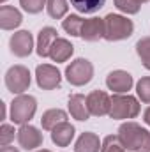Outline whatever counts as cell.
I'll use <instances>...</instances> for the list:
<instances>
[{
	"instance_id": "31",
	"label": "cell",
	"mask_w": 150,
	"mask_h": 152,
	"mask_svg": "<svg viewBox=\"0 0 150 152\" xmlns=\"http://www.w3.org/2000/svg\"><path fill=\"white\" fill-rule=\"evenodd\" d=\"M0 108H2V120L5 118V103H0Z\"/></svg>"
},
{
	"instance_id": "7",
	"label": "cell",
	"mask_w": 150,
	"mask_h": 152,
	"mask_svg": "<svg viewBox=\"0 0 150 152\" xmlns=\"http://www.w3.org/2000/svg\"><path fill=\"white\" fill-rule=\"evenodd\" d=\"M36 81L42 90H53L60 87L62 81V75L60 71L51 66V64H41L36 69Z\"/></svg>"
},
{
	"instance_id": "2",
	"label": "cell",
	"mask_w": 150,
	"mask_h": 152,
	"mask_svg": "<svg viewBox=\"0 0 150 152\" xmlns=\"http://www.w3.org/2000/svg\"><path fill=\"white\" fill-rule=\"evenodd\" d=\"M134 32V23L120 14L110 12L104 18V39L106 41H124Z\"/></svg>"
},
{
	"instance_id": "5",
	"label": "cell",
	"mask_w": 150,
	"mask_h": 152,
	"mask_svg": "<svg viewBox=\"0 0 150 152\" xmlns=\"http://www.w3.org/2000/svg\"><path fill=\"white\" fill-rule=\"evenodd\" d=\"M94 76V66L87 58H76L66 67V78L71 85L83 87L87 85Z\"/></svg>"
},
{
	"instance_id": "19",
	"label": "cell",
	"mask_w": 150,
	"mask_h": 152,
	"mask_svg": "<svg viewBox=\"0 0 150 152\" xmlns=\"http://www.w3.org/2000/svg\"><path fill=\"white\" fill-rule=\"evenodd\" d=\"M67 120V113L60 108H51V110H46L42 117H41V126L44 131H51L53 127H57L58 124L66 122Z\"/></svg>"
},
{
	"instance_id": "20",
	"label": "cell",
	"mask_w": 150,
	"mask_h": 152,
	"mask_svg": "<svg viewBox=\"0 0 150 152\" xmlns=\"http://www.w3.org/2000/svg\"><path fill=\"white\" fill-rule=\"evenodd\" d=\"M73 7L81 14H94L104 7L106 0H71Z\"/></svg>"
},
{
	"instance_id": "4",
	"label": "cell",
	"mask_w": 150,
	"mask_h": 152,
	"mask_svg": "<svg viewBox=\"0 0 150 152\" xmlns=\"http://www.w3.org/2000/svg\"><path fill=\"white\" fill-rule=\"evenodd\" d=\"M138 113H140V103L136 97L129 94H115L111 97V110H110L111 118L115 120L134 118Z\"/></svg>"
},
{
	"instance_id": "32",
	"label": "cell",
	"mask_w": 150,
	"mask_h": 152,
	"mask_svg": "<svg viewBox=\"0 0 150 152\" xmlns=\"http://www.w3.org/2000/svg\"><path fill=\"white\" fill-rule=\"evenodd\" d=\"M36 152H51V151H48V149H41V151H36Z\"/></svg>"
},
{
	"instance_id": "29",
	"label": "cell",
	"mask_w": 150,
	"mask_h": 152,
	"mask_svg": "<svg viewBox=\"0 0 150 152\" xmlns=\"http://www.w3.org/2000/svg\"><path fill=\"white\" fill-rule=\"evenodd\" d=\"M0 152H20L16 147H11V145H7V147H2L0 149Z\"/></svg>"
},
{
	"instance_id": "15",
	"label": "cell",
	"mask_w": 150,
	"mask_h": 152,
	"mask_svg": "<svg viewBox=\"0 0 150 152\" xmlns=\"http://www.w3.org/2000/svg\"><path fill=\"white\" fill-rule=\"evenodd\" d=\"M74 133H76L74 126H71V124L66 120V122H62V124H58L57 127L51 129V140H53V143H57L58 147H67V145L73 142Z\"/></svg>"
},
{
	"instance_id": "10",
	"label": "cell",
	"mask_w": 150,
	"mask_h": 152,
	"mask_svg": "<svg viewBox=\"0 0 150 152\" xmlns=\"http://www.w3.org/2000/svg\"><path fill=\"white\" fill-rule=\"evenodd\" d=\"M87 104H88V110L90 115H95V117H103V115H110L111 110V97L103 92V90H94L87 96Z\"/></svg>"
},
{
	"instance_id": "30",
	"label": "cell",
	"mask_w": 150,
	"mask_h": 152,
	"mask_svg": "<svg viewBox=\"0 0 150 152\" xmlns=\"http://www.w3.org/2000/svg\"><path fill=\"white\" fill-rule=\"evenodd\" d=\"M143 120H145V122L150 126V106L145 110V113H143Z\"/></svg>"
},
{
	"instance_id": "3",
	"label": "cell",
	"mask_w": 150,
	"mask_h": 152,
	"mask_svg": "<svg viewBox=\"0 0 150 152\" xmlns=\"http://www.w3.org/2000/svg\"><path fill=\"white\" fill-rule=\"evenodd\" d=\"M36 110H37L36 97L28 94H20L11 103V120L20 126L28 124V120L36 115Z\"/></svg>"
},
{
	"instance_id": "16",
	"label": "cell",
	"mask_w": 150,
	"mask_h": 152,
	"mask_svg": "<svg viewBox=\"0 0 150 152\" xmlns=\"http://www.w3.org/2000/svg\"><path fill=\"white\" fill-rule=\"evenodd\" d=\"M73 51H74V46H73L67 39L58 37L53 42L51 50H50V58H51L53 62L60 64V62H66L67 58H71Z\"/></svg>"
},
{
	"instance_id": "21",
	"label": "cell",
	"mask_w": 150,
	"mask_h": 152,
	"mask_svg": "<svg viewBox=\"0 0 150 152\" xmlns=\"http://www.w3.org/2000/svg\"><path fill=\"white\" fill-rule=\"evenodd\" d=\"M83 23H85V20H83L81 16H78V14H69V16L62 21V28H64L67 34H71V36H74V37H79V36H81Z\"/></svg>"
},
{
	"instance_id": "34",
	"label": "cell",
	"mask_w": 150,
	"mask_h": 152,
	"mask_svg": "<svg viewBox=\"0 0 150 152\" xmlns=\"http://www.w3.org/2000/svg\"><path fill=\"white\" fill-rule=\"evenodd\" d=\"M0 2H2V4H4V2H7V0H0Z\"/></svg>"
},
{
	"instance_id": "8",
	"label": "cell",
	"mask_w": 150,
	"mask_h": 152,
	"mask_svg": "<svg viewBox=\"0 0 150 152\" xmlns=\"http://www.w3.org/2000/svg\"><path fill=\"white\" fill-rule=\"evenodd\" d=\"M9 48H11V53H14L16 57L23 58V57H28L34 50V37L28 30H20V32H14L11 39H9Z\"/></svg>"
},
{
	"instance_id": "33",
	"label": "cell",
	"mask_w": 150,
	"mask_h": 152,
	"mask_svg": "<svg viewBox=\"0 0 150 152\" xmlns=\"http://www.w3.org/2000/svg\"><path fill=\"white\" fill-rule=\"evenodd\" d=\"M138 2H140V4H145V2H149V0H138Z\"/></svg>"
},
{
	"instance_id": "9",
	"label": "cell",
	"mask_w": 150,
	"mask_h": 152,
	"mask_svg": "<svg viewBox=\"0 0 150 152\" xmlns=\"http://www.w3.org/2000/svg\"><path fill=\"white\" fill-rule=\"evenodd\" d=\"M18 143L20 147H23L25 151H36L37 147L42 145V133L39 131L37 127L30 126V124H23L18 129Z\"/></svg>"
},
{
	"instance_id": "24",
	"label": "cell",
	"mask_w": 150,
	"mask_h": 152,
	"mask_svg": "<svg viewBox=\"0 0 150 152\" xmlns=\"http://www.w3.org/2000/svg\"><path fill=\"white\" fill-rule=\"evenodd\" d=\"M101 152H125V147L120 143V140H118L117 134H108L103 140Z\"/></svg>"
},
{
	"instance_id": "23",
	"label": "cell",
	"mask_w": 150,
	"mask_h": 152,
	"mask_svg": "<svg viewBox=\"0 0 150 152\" xmlns=\"http://www.w3.org/2000/svg\"><path fill=\"white\" fill-rule=\"evenodd\" d=\"M136 53L141 58V64L145 66V69L150 71V36L149 37H141L136 42Z\"/></svg>"
},
{
	"instance_id": "12",
	"label": "cell",
	"mask_w": 150,
	"mask_h": 152,
	"mask_svg": "<svg viewBox=\"0 0 150 152\" xmlns=\"http://www.w3.org/2000/svg\"><path fill=\"white\" fill-rule=\"evenodd\" d=\"M88 42H95L99 39H104V18H88L83 23L81 36Z\"/></svg>"
},
{
	"instance_id": "26",
	"label": "cell",
	"mask_w": 150,
	"mask_h": 152,
	"mask_svg": "<svg viewBox=\"0 0 150 152\" xmlns=\"http://www.w3.org/2000/svg\"><path fill=\"white\" fill-rule=\"evenodd\" d=\"M136 92H138V97H140L143 103L150 104V76L141 78V80L136 83Z\"/></svg>"
},
{
	"instance_id": "27",
	"label": "cell",
	"mask_w": 150,
	"mask_h": 152,
	"mask_svg": "<svg viewBox=\"0 0 150 152\" xmlns=\"http://www.w3.org/2000/svg\"><path fill=\"white\" fill-rule=\"evenodd\" d=\"M14 136H18V131H14V126L11 124H2L0 127V147H7Z\"/></svg>"
},
{
	"instance_id": "18",
	"label": "cell",
	"mask_w": 150,
	"mask_h": 152,
	"mask_svg": "<svg viewBox=\"0 0 150 152\" xmlns=\"http://www.w3.org/2000/svg\"><path fill=\"white\" fill-rule=\"evenodd\" d=\"M69 112L76 120H88L90 118V110L87 104V97L81 94H73L69 97Z\"/></svg>"
},
{
	"instance_id": "22",
	"label": "cell",
	"mask_w": 150,
	"mask_h": 152,
	"mask_svg": "<svg viewBox=\"0 0 150 152\" xmlns=\"http://www.w3.org/2000/svg\"><path fill=\"white\" fill-rule=\"evenodd\" d=\"M67 0H48L46 2V11L53 20H60L67 14Z\"/></svg>"
},
{
	"instance_id": "28",
	"label": "cell",
	"mask_w": 150,
	"mask_h": 152,
	"mask_svg": "<svg viewBox=\"0 0 150 152\" xmlns=\"http://www.w3.org/2000/svg\"><path fill=\"white\" fill-rule=\"evenodd\" d=\"M48 0H20V5L28 12V14H37L42 11V7H46Z\"/></svg>"
},
{
	"instance_id": "13",
	"label": "cell",
	"mask_w": 150,
	"mask_h": 152,
	"mask_svg": "<svg viewBox=\"0 0 150 152\" xmlns=\"http://www.w3.org/2000/svg\"><path fill=\"white\" fill-rule=\"evenodd\" d=\"M23 16L21 12L12 5H2L0 7V27L2 30H14L21 25Z\"/></svg>"
},
{
	"instance_id": "6",
	"label": "cell",
	"mask_w": 150,
	"mask_h": 152,
	"mask_svg": "<svg viewBox=\"0 0 150 152\" xmlns=\"http://www.w3.org/2000/svg\"><path fill=\"white\" fill-rule=\"evenodd\" d=\"M30 71L25 66H12L5 73V87L9 92L20 96L30 87Z\"/></svg>"
},
{
	"instance_id": "14",
	"label": "cell",
	"mask_w": 150,
	"mask_h": 152,
	"mask_svg": "<svg viewBox=\"0 0 150 152\" xmlns=\"http://www.w3.org/2000/svg\"><path fill=\"white\" fill-rule=\"evenodd\" d=\"M57 39H58L57 37V30L53 27H42L37 36V48H36L39 57H42V58L50 57V50H51V46H53V42Z\"/></svg>"
},
{
	"instance_id": "17",
	"label": "cell",
	"mask_w": 150,
	"mask_h": 152,
	"mask_svg": "<svg viewBox=\"0 0 150 152\" xmlns=\"http://www.w3.org/2000/svg\"><path fill=\"white\" fill-rule=\"evenodd\" d=\"M101 147H103V143H101L99 136L95 133L85 131L76 140L74 152H101Z\"/></svg>"
},
{
	"instance_id": "1",
	"label": "cell",
	"mask_w": 150,
	"mask_h": 152,
	"mask_svg": "<svg viewBox=\"0 0 150 152\" xmlns=\"http://www.w3.org/2000/svg\"><path fill=\"white\" fill-rule=\"evenodd\" d=\"M118 140L131 152H150V133L136 122H124L118 127Z\"/></svg>"
},
{
	"instance_id": "11",
	"label": "cell",
	"mask_w": 150,
	"mask_h": 152,
	"mask_svg": "<svg viewBox=\"0 0 150 152\" xmlns=\"http://www.w3.org/2000/svg\"><path fill=\"white\" fill-rule=\"evenodd\" d=\"M134 80L133 76L129 75L127 71H122V69H117V71H111L110 75L106 76V87L113 90L115 94H125L131 90Z\"/></svg>"
},
{
	"instance_id": "25",
	"label": "cell",
	"mask_w": 150,
	"mask_h": 152,
	"mask_svg": "<svg viewBox=\"0 0 150 152\" xmlns=\"http://www.w3.org/2000/svg\"><path fill=\"white\" fill-rule=\"evenodd\" d=\"M115 5L118 11L125 12V14H138L141 4L138 0H115Z\"/></svg>"
}]
</instances>
